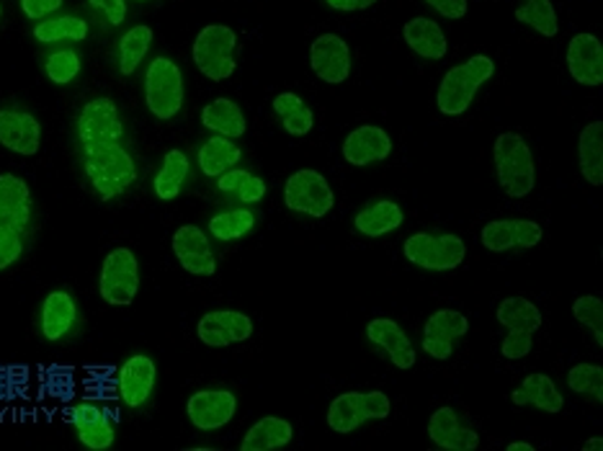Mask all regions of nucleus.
I'll list each match as a JSON object with an SVG mask.
<instances>
[{"mask_svg":"<svg viewBox=\"0 0 603 451\" xmlns=\"http://www.w3.org/2000/svg\"><path fill=\"white\" fill-rule=\"evenodd\" d=\"M83 170H86L90 186H94L103 201L122 197L134 180H138L134 157L122 145L98 147L83 153Z\"/></svg>","mask_w":603,"mask_h":451,"instance_id":"obj_1","label":"nucleus"},{"mask_svg":"<svg viewBox=\"0 0 603 451\" xmlns=\"http://www.w3.org/2000/svg\"><path fill=\"white\" fill-rule=\"evenodd\" d=\"M493 155L501 189L506 191L511 199L529 197L534 186H537V165H534V155L522 134L503 132L501 138L495 140Z\"/></svg>","mask_w":603,"mask_h":451,"instance_id":"obj_2","label":"nucleus"},{"mask_svg":"<svg viewBox=\"0 0 603 451\" xmlns=\"http://www.w3.org/2000/svg\"><path fill=\"white\" fill-rule=\"evenodd\" d=\"M495 73V63L485 55H474L467 63L451 67V70L443 75L439 96V109L447 117H459L470 109L474 101V94H478L482 82H487Z\"/></svg>","mask_w":603,"mask_h":451,"instance_id":"obj_3","label":"nucleus"},{"mask_svg":"<svg viewBox=\"0 0 603 451\" xmlns=\"http://www.w3.org/2000/svg\"><path fill=\"white\" fill-rule=\"evenodd\" d=\"M497 322L508 330L501 351L506 359H524L534 349V333L541 328L539 307L526 297H508L497 305Z\"/></svg>","mask_w":603,"mask_h":451,"instance_id":"obj_4","label":"nucleus"},{"mask_svg":"<svg viewBox=\"0 0 603 451\" xmlns=\"http://www.w3.org/2000/svg\"><path fill=\"white\" fill-rule=\"evenodd\" d=\"M238 36L230 26L212 24L201 29L194 42V63L209 80H228L235 73Z\"/></svg>","mask_w":603,"mask_h":451,"instance_id":"obj_5","label":"nucleus"},{"mask_svg":"<svg viewBox=\"0 0 603 451\" xmlns=\"http://www.w3.org/2000/svg\"><path fill=\"white\" fill-rule=\"evenodd\" d=\"M145 103L153 117L168 122L184 107V75L168 57L150 63L145 75Z\"/></svg>","mask_w":603,"mask_h":451,"instance_id":"obj_6","label":"nucleus"},{"mask_svg":"<svg viewBox=\"0 0 603 451\" xmlns=\"http://www.w3.org/2000/svg\"><path fill=\"white\" fill-rule=\"evenodd\" d=\"M78 140L83 153L98 147L122 145L124 122L119 117L117 103L111 99L88 101L78 117Z\"/></svg>","mask_w":603,"mask_h":451,"instance_id":"obj_7","label":"nucleus"},{"mask_svg":"<svg viewBox=\"0 0 603 451\" xmlns=\"http://www.w3.org/2000/svg\"><path fill=\"white\" fill-rule=\"evenodd\" d=\"M403 253L418 268L451 271L462 266L467 245L459 235H428V232H416V235L405 240Z\"/></svg>","mask_w":603,"mask_h":451,"instance_id":"obj_8","label":"nucleus"},{"mask_svg":"<svg viewBox=\"0 0 603 451\" xmlns=\"http://www.w3.org/2000/svg\"><path fill=\"white\" fill-rule=\"evenodd\" d=\"M98 289H101V297L107 305L127 307L134 302L140 289V263L130 248H114L103 258Z\"/></svg>","mask_w":603,"mask_h":451,"instance_id":"obj_9","label":"nucleus"},{"mask_svg":"<svg viewBox=\"0 0 603 451\" xmlns=\"http://www.w3.org/2000/svg\"><path fill=\"white\" fill-rule=\"evenodd\" d=\"M392 403L384 393H343L328 408V426L336 433L357 431L366 420L390 418Z\"/></svg>","mask_w":603,"mask_h":451,"instance_id":"obj_10","label":"nucleus"},{"mask_svg":"<svg viewBox=\"0 0 603 451\" xmlns=\"http://www.w3.org/2000/svg\"><path fill=\"white\" fill-rule=\"evenodd\" d=\"M284 201L292 212L326 217L333 209V189L318 170L292 173L284 186Z\"/></svg>","mask_w":603,"mask_h":451,"instance_id":"obj_11","label":"nucleus"},{"mask_svg":"<svg viewBox=\"0 0 603 451\" xmlns=\"http://www.w3.org/2000/svg\"><path fill=\"white\" fill-rule=\"evenodd\" d=\"M238 400L228 389H201L188 397L186 413L188 420L199 428V431H220L235 418Z\"/></svg>","mask_w":603,"mask_h":451,"instance_id":"obj_12","label":"nucleus"},{"mask_svg":"<svg viewBox=\"0 0 603 451\" xmlns=\"http://www.w3.org/2000/svg\"><path fill=\"white\" fill-rule=\"evenodd\" d=\"M196 336L205 345L224 349V345L248 341L253 336V320L238 310H215L199 320Z\"/></svg>","mask_w":603,"mask_h":451,"instance_id":"obj_13","label":"nucleus"},{"mask_svg":"<svg viewBox=\"0 0 603 451\" xmlns=\"http://www.w3.org/2000/svg\"><path fill=\"white\" fill-rule=\"evenodd\" d=\"M470 333V320L457 310H436L426 320L424 328V351L428 356L447 361L454 353V341Z\"/></svg>","mask_w":603,"mask_h":451,"instance_id":"obj_14","label":"nucleus"},{"mask_svg":"<svg viewBox=\"0 0 603 451\" xmlns=\"http://www.w3.org/2000/svg\"><path fill=\"white\" fill-rule=\"evenodd\" d=\"M310 65L326 82H346L351 75V50L338 34H322L310 47Z\"/></svg>","mask_w":603,"mask_h":451,"instance_id":"obj_15","label":"nucleus"},{"mask_svg":"<svg viewBox=\"0 0 603 451\" xmlns=\"http://www.w3.org/2000/svg\"><path fill=\"white\" fill-rule=\"evenodd\" d=\"M0 145L19 155H36L42 145V124L19 109L0 111Z\"/></svg>","mask_w":603,"mask_h":451,"instance_id":"obj_16","label":"nucleus"},{"mask_svg":"<svg viewBox=\"0 0 603 451\" xmlns=\"http://www.w3.org/2000/svg\"><path fill=\"white\" fill-rule=\"evenodd\" d=\"M29 222H32V191L19 176L3 173L0 176V230L24 235Z\"/></svg>","mask_w":603,"mask_h":451,"instance_id":"obj_17","label":"nucleus"},{"mask_svg":"<svg viewBox=\"0 0 603 451\" xmlns=\"http://www.w3.org/2000/svg\"><path fill=\"white\" fill-rule=\"evenodd\" d=\"M173 251H176L178 263L188 271V274L212 276L217 271V258L212 253V245H209V240L201 228H194V224L178 228L176 235H173Z\"/></svg>","mask_w":603,"mask_h":451,"instance_id":"obj_18","label":"nucleus"},{"mask_svg":"<svg viewBox=\"0 0 603 451\" xmlns=\"http://www.w3.org/2000/svg\"><path fill=\"white\" fill-rule=\"evenodd\" d=\"M155 361L150 356H138L127 359L122 366H119V397L127 408H142L150 400L155 389Z\"/></svg>","mask_w":603,"mask_h":451,"instance_id":"obj_19","label":"nucleus"},{"mask_svg":"<svg viewBox=\"0 0 603 451\" xmlns=\"http://www.w3.org/2000/svg\"><path fill=\"white\" fill-rule=\"evenodd\" d=\"M545 232L531 220H495L482 230V245L493 253H506L514 248H537Z\"/></svg>","mask_w":603,"mask_h":451,"instance_id":"obj_20","label":"nucleus"},{"mask_svg":"<svg viewBox=\"0 0 603 451\" xmlns=\"http://www.w3.org/2000/svg\"><path fill=\"white\" fill-rule=\"evenodd\" d=\"M428 436L436 447L447 451H474L480 447V433L464 426L454 408H439L428 420Z\"/></svg>","mask_w":603,"mask_h":451,"instance_id":"obj_21","label":"nucleus"},{"mask_svg":"<svg viewBox=\"0 0 603 451\" xmlns=\"http://www.w3.org/2000/svg\"><path fill=\"white\" fill-rule=\"evenodd\" d=\"M70 424L75 428V433H78L83 447L103 451L114 443V436H117L114 420L98 408V405H90V403L75 405L70 413Z\"/></svg>","mask_w":603,"mask_h":451,"instance_id":"obj_22","label":"nucleus"},{"mask_svg":"<svg viewBox=\"0 0 603 451\" xmlns=\"http://www.w3.org/2000/svg\"><path fill=\"white\" fill-rule=\"evenodd\" d=\"M366 338L387 353L390 361L397 366V370H413V364H416V349H413V341L408 338V333H405L395 320L390 318L372 320L366 326Z\"/></svg>","mask_w":603,"mask_h":451,"instance_id":"obj_23","label":"nucleus"},{"mask_svg":"<svg viewBox=\"0 0 603 451\" xmlns=\"http://www.w3.org/2000/svg\"><path fill=\"white\" fill-rule=\"evenodd\" d=\"M568 70L583 86L603 82V47L593 34H578L568 47Z\"/></svg>","mask_w":603,"mask_h":451,"instance_id":"obj_24","label":"nucleus"},{"mask_svg":"<svg viewBox=\"0 0 603 451\" xmlns=\"http://www.w3.org/2000/svg\"><path fill=\"white\" fill-rule=\"evenodd\" d=\"M392 153V140L382 127H359L343 142V157L351 165H372L387 161Z\"/></svg>","mask_w":603,"mask_h":451,"instance_id":"obj_25","label":"nucleus"},{"mask_svg":"<svg viewBox=\"0 0 603 451\" xmlns=\"http://www.w3.org/2000/svg\"><path fill=\"white\" fill-rule=\"evenodd\" d=\"M75 320H78V307L65 289L52 292L42 302V336L47 341H63L73 330Z\"/></svg>","mask_w":603,"mask_h":451,"instance_id":"obj_26","label":"nucleus"},{"mask_svg":"<svg viewBox=\"0 0 603 451\" xmlns=\"http://www.w3.org/2000/svg\"><path fill=\"white\" fill-rule=\"evenodd\" d=\"M403 36L405 42H408V47L420 57L426 59L447 57V50H449L447 34H443L441 26L431 19L420 16V19L408 21L403 29Z\"/></svg>","mask_w":603,"mask_h":451,"instance_id":"obj_27","label":"nucleus"},{"mask_svg":"<svg viewBox=\"0 0 603 451\" xmlns=\"http://www.w3.org/2000/svg\"><path fill=\"white\" fill-rule=\"evenodd\" d=\"M511 403L514 405H534V408L545 410V413H560L564 405V397L560 395V389L547 374H529L522 382V387L516 393H511Z\"/></svg>","mask_w":603,"mask_h":451,"instance_id":"obj_28","label":"nucleus"},{"mask_svg":"<svg viewBox=\"0 0 603 451\" xmlns=\"http://www.w3.org/2000/svg\"><path fill=\"white\" fill-rule=\"evenodd\" d=\"M580 173L591 186H603V124L593 122L580 132L578 140Z\"/></svg>","mask_w":603,"mask_h":451,"instance_id":"obj_29","label":"nucleus"},{"mask_svg":"<svg viewBox=\"0 0 603 451\" xmlns=\"http://www.w3.org/2000/svg\"><path fill=\"white\" fill-rule=\"evenodd\" d=\"M292 424L284 418L268 416L261 418L259 424H253L248 428L243 443H240V449L243 451H271V449H282L286 443L292 441Z\"/></svg>","mask_w":603,"mask_h":451,"instance_id":"obj_30","label":"nucleus"},{"mask_svg":"<svg viewBox=\"0 0 603 451\" xmlns=\"http://www.w3.org/2000/svg\"><path fill=\"white\" fill-rule=\"evenodd\" d=\"M403 220H405L403 209H399L395 201L384 199V201H376V205H369L366 209H361L353 224H357L361 235L382 238L387 235V232H395L399 224H403Z\"/></svg>","mask_w":603,"mask_h":451,"instance_id":"obj_31","label":"nucleus"},{"mask_svg":"<svg viewBox=\"0 0 603 451\" xmlns=\"http://www.w3.org/2000/svg\"><path fill=\"white\" fill-rule=\"evenodd\" d=\"M201 124H205L207 130H212L230 140L243 138L248 130L243 111H240L238 103L230 99H217L212 103H207V109L201 111Z\"/></svg>","mask_w":603,"mask_h":451,"instance_id":"obj_32","label":"nucleus"},{"mask_svg":"<svg viewBox=\"0 0 603 451\" xmlns=\"http://www.w3.org/2000/svg\"><path fill=\"white\" fill-rule=\"evenodd\" d=\"M240 157H243V153H240V147L232 142L230 138H222V134H217V138H209L205 145H201L199 150V165H201V173L205 176H222L224 170L235 168V165L240 163Z\"/></svg>","mask_w":603,"mask_h":451,"instance_id":"obj_33","label":"nucleus"},{"mask_svg":"<svg viewBox=\"0 0 603 451\" xmlns=\"http://www.w3.org/2000/svg\"><path fill=\"white\" fill-rule=\"evenodd\" d=\"M186 178H188L186 153H180V150H171V153H165V161L155 176L157 199H163V201L176 199L180 189H184Z\"/></svg>","mask_w":603,"mask_h":451,"instance_id":"obj_34","label":"nucleus"},{"mask_svg":"<svg viewBox=\"0 0 603 451\" xmlns=\"http://www.w3.org/2000/svg\"><path fill=\"white\" fill-rule=\"evenodd\" d=\"M274 111L282 119L284 130L294 138H305L313 130V111L305 107V101L297 94H278L274 99Z\"/></svg>","mask_w":603,"mask_h":451,"instance_id":"obj_35","label":"nucleus"},{"mask_svg":"<svg viewBox=\"0 0 603 451\" xmlns=\"http://www.w3.org/2000/svg\"><path fill=\"white\" fill-rule=\"evenodd\" d=\"M150 44H153V29L140 24L132 26L122 40H119V73L132 75L145 59Z\"/></svg>","mask_w":603,"mask_h":451,"instance_id":"obj_36","label":"nucleus"},{"mask_svg":"<svg viewBox=\"0 0 603 451\" xmlns=\"http://www.w3.org/2000/svg\"><path fill=\"white\" fill-rule=\"evenodd\" d=\"M88 34V24L78 16H57L34 26V36L42 44L55 42H83Z\"/></svg>","mask_w":603,"mask_h":451,"instance_id":"obj_37","label":"nucleus"},{"mask_svg":"<svg viewBox=\"0 0 603 451\" xmlns=\"http://www.w3.org/2000/svg\"><path fill=\"white\" fill-rule=\"evenodd\" d=\"M255 217L251 209H230V212L215 215L212 220H209V232L217 240H224V243H230V240H240L245 238L248 232L253 230Z\"/></svg>","mask_w":603,"mask_h":451,"instance_id":"obj_38","label":"nucleus"},{"mask_svg":"<svg viewBox=\"0 0 603 451\" xmlns=\"http://www.w3.org/2000/svg\"><path fill=\"white\" fill-rule=\"evenodd\" d=\"M516 21L537 29L541 36H557V32H560V21H557L552 0H529L524 9L516 11Z\"/></svg>","mask_w":603,"mask_h":451,"instance_id":"obj_39","label":"nucleus"},{"mask_svg":"<svg viewBox=\"0 0 603 451\" xmlns=\"http://www.w3.org/2000/svg\"><path fill=\"white\" fill-rule=\"evenodd\" d=\"M568 385L572 393L588 397L593 403H603V370L595 364H578L568 372Z\"/></svg>","mask_w":603,"mask_h":451,"instance_id":"obj_40","label":"nucleus"},{"mask_svg":"<svg viewBox=\"0 0 603 451\" xmlns=\"http://www.w3.org/2000/svg\"><path fill=\"white\" fill-rule=\"evenodd\" d=\"M572 315H575V320L580 326H585L591 330L595 341H599V349L603 345V302L599 297L585 295L578 297L575 305H572Z\"/></svg>","mask_w":603,"mask_h":451,"instance_id":"obj_41","label":"nucleus"},{"mask_svg":"<svg viewBox=\"0 0 603 451\" xmlns=\"http://www.w3.org/2000/svg\"><path fill=\"white\" fill-rule=\"evenodd\" d=\"M47 78L52 82H57V86H67V82H73L78 78L80 73V57L75 50H59L55 55L47 57Z\"/></svg>","mask_w":603,"mask_h":451,"instance_id":"obj_42","label":"nucleus"},{"mask_svg":"<svg viewBox=\"0 0 603 451\" xmlns=\"http://www.w3.org/2000/svg\"><path fill=\"white\" fill-rule=\"evenodd\" d=\"M24 253V235L21 232L0 230V271L11 268Z\"/></svg>","mask_w":603,"mask_h":451,"instance_id":"obj_43","label":"nucleus"},{"mask_svg":"<svg viewBox=\"0 0 603 451\" xmlns=\"http://www.w3.org/2000/svg\"><path fill=\"white\" fill-rule=\"evenodd\" d=\"M235 194L243 205H255V201H261L263 197H266V180L253 176V173H245V178L240 180Z\"/></svg>","mask_w":603,"mask_h":451,"instance_id":"obj_44","label":"nucleus"},{"mask_svg":"<svg viewBox=\"0 0 603 451\" xmlns=\"http://www.w3.org/2000/svg\"><path fill=\"white\" fill-rule=\"evenodd\" d=\"M59 9H63V0H21V11L32 21H42Z\"/></svg>","mask_w":603,"mask_h":451,"instance_id":"obj_45","label":"nucleus"},{"mask_svg":"<svg viewBox=\"0 0 603 451\" xmlns=\"http://www.w3.org/2000/svg\"><path fill=\"white\" fill-rule=\"evenodd\" d=\"M90 6L109 21L111 26H119L127 16V3L124 0H90Z\"/></svg>","mask_w":603,"mask_h":451,"instance_id":"obj_46","label":"nucleus"},{"mask_svg":"<svg viewBox=\"0 0 603 451\" xmlns=\"http://www.w3.org/2000/svg\"><path fill=\"white\" fill-rule=\"evenodd\" d=\"M434 11H439L443 19H464L467 16V0H426Z\"/></svg>","mask_w":603,"mask_h":451,"instance_id":"obj_47","label":"nucleus"},{"mask_svg":"<svg viewBox=\"0 0 603 451\" xmlns=\"http://www.w3.org/2000/svg\"><path fill=\"white\" fill-rule=\"evenodd\" d=\"M336 11H364L369 6H374L376 0H328Z\"/></svg>","mask_w":603,"mask_h":451,"instance_id":"obj_48","label":"nucleus"},{"mask_svg":"<svg viewBox=\"0 0 603 451\" xmlns=\"http://www.w3.org/2000/svg\"><path fill=\"white\" fill-rule=\"evenodd\" d=\"M603 449V439H591L583 443V451H601Z\"/></svg>","mask_w":603,"mask_h":451,"instance_id":"obj_49","label":"nucleus"},{"mask_svg":"<svg viewBox=\"0 0 603 451\" xmlns=\"http://www.w3.org/2000/svg\"><path fill=\"white\" fill-rule=\"evenodd\" d=\"M508 451H534L531 443H524V441H514L508 443Z\"/></svg>","mask_w":603,"mask_h":451,"instance_id":"obj_50","label":"nucleus"},{"mask_svg":"<svg viewBox=\"0 0 603 451\" xmlns=\"http://www.w3.org/2000/svg\"><path fill=\"white\" fill-rule=\"evenodd\" d=\"M0 13H3V9H0Z\"/></svg>","mask_w":603,"mask_h":451,"instance_id":"obj_51","label":"nucleus"}]
</instances>
